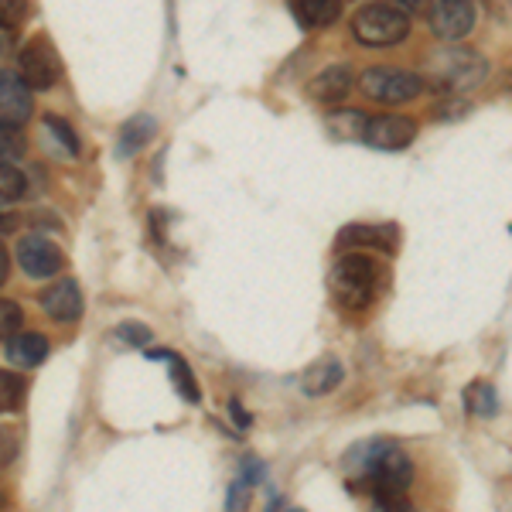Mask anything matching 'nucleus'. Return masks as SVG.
<instances>
[{"label":"nucleus","mask_w":512,"mask_h":512,"mask_svg":"<svg viewBox=\"0 0 512 512\" xmlns=\"http://www.w3.org/2000/svg\"><path fill=\"white\" fill-rule=\"evenodd\" d=\"M420 79H424V89H434L437 96L461 99L465 93H475L489 79V62L475 48L448 45L427 59V69Z\"/></svg>","instance_id":"obj_1"},{"label":"nucleus","mask_w":512,"mask_h":512,"mask_svg":"<svg viewBox=\"0 0 512 512\" xmlns=\"http://www.w3.org/2000/svg\"><path fill=\"white\" fill-rule=\"evenodd\" d=\"M386 284L383 267L366 253H342L328 270V291L342 311H366Z\"/></svg>","instance_id":"obj_2"},{"label":"nucleus","mask_w":512,"mask_h":512,"mask_svg":"<svg viewBox=\"0 0 512 512\" xmlns=\"http://www.w3.org/2000/svg\"><path fill=\"white\" fill-rule=\"evenodd\" d=\"M410 35V18L396 4H366L352 18V38L369 48L400 45Z\"/></svg>","instance_id":"obj_3"},{"label":"nucleus","mask_w":512,"mask_h":512,"mask_svg":"<svg viewBox=\"0 0 512 512\" xmlns=\"http://www.w3.org/2000/svg\"><path fill=\"white\" fill-rule=\"evenodd\" d=\"M359 93L366 99H373V103L400 106L424 93V79H420V72H410V69L373 65V69H366L359 76Z\"/></svg>","instance_id":"obj_4"},{"label":"nucleus","mask_w":512,"mask_h":512,"mask_svg":"<svg viewBox=\"0 0 512 512\" xmlns=\"http://www.w3.org/2000/svg\"><path fill=\"white\" fill-rule=\"evenodd\" d=\"M414 482V461L407 458L396 444H390L373 465L352 482V492H366L369 499L379 492H407Z\"/></svg>","instance_id":"obj_5"},{"label":"nucleus","mask_w":512,"mask_h":512,"mask_svg":"<svg viewBox=\"0 0 512 512\" xmlns=\"http://www.w3.org/2000/svg\"><path fill=\"white\" fill-rule=\"evenodd\" d=\"M18 76L24 79V86H28L31 93H45V89H52L55 82L62 79L59 48H55L45 35H35L28 45L21 48Z\"/></svg>","instance_id":"obj_6"},{"label":"nucleus","mask_w":512,"mask_h":512,"mask_svg":"<svg viewBox=\"0 0 512 512\" xmlns=\"http://www.w3.org/2000/svg\"><path fill=\"white\" fill-rule=\"evenodd\" d=\"M396 246H400V229L393 222H352L335 236V250L342 253L383 250L386 256H393Z\"/></svg>","instance_id":"obj_7"},{"label":"nucleus","mask_w":512,"mask_h":512,"mask_svg":"<svg viewBox=\"0 0 512 512\" xmlns=\"http://www.w3.org/2000/svg\"><path fill=\"white\" fill-rule=\"evenodd\" d=\"M427 24H431L434 38L461 41L472 35L475 28V4H468V0H437V4H427Z\"/></svg>","instance_id":"obj_8"},{"label":"nucleus","mask_w":512,"mask_h":512,"mask_svg":"<svg viewBox=\"0 0 512 512\" xmlns=\"http://www.w3.org/2000/svg\"><path fill=\"white\" fill-rule=\"evenodd\" d=\"M35 113V99L14 69H0V130H18Z\"/></svg>","instance_id":"obj_9"},{"label":"nucleus","mask_w":512,"mask_h":512,"mask_svg":"<svg viewBox=\"0 0 512 512\" xmlns=\"http://www.w3.org/2000/svg\"><path fill=\"white\" fill-rule=\"evenodd\" d=\"M417 130V120L400 117V113H379V117H369L362 140L376 151H403V147L414 144Z\"/></svg>","instance_id":"obj_10"},{"label":"nucleus","mask_w":512,"mask_h":512,"mask_svg":"<svg viewBox=\"0 0 512 512\" xmlns=\"http://www.w3.org/2000/svg\"><path fill=\"white\" fill-rule=\"evenodd\" d=\"M14 253H18V267L28 277H35V280L55 277L65 267V256H62L59 246H55L52 239L38 236V233L21 236V243H18V250H14Z\"/></svg>","instance_id":"obj_11"},{"label":"nucleus","mask_w":512,"mask_h":512,"mask_svg":"<svg viewBox=\"0 0 512 512\" xmlns=\"http://www.w3.org/2000/svg\"><path fill=\"white\" fill-rule=\"evenodd\" d=\"M41 311H45L52 321H59V325H72V321L82 318V291L79 284L72 277H62L55 280V284H48L45 291H41Z\"/></svg>","instance_id":"obj_12"},{"label":"nucleus","mask_w":512,"mask_h":512,"mask_svg":"<svg viewBox=\"0 0 512 512\" xmlns=\"http://www.w3.org/2000/svg\"><path fill=\"white\" fill-rule=\"evenodd\" d=\"M352 86H355V76L349 65H328L325 72H318V76L308 82V96L321 106H335L352 93Z\"/></svg>","instance_id":"obj_13"},{"label":"nucleus","mask_w":512,"mask_h":512,"mask_svg":"<svg viewBox=\"0 0 512 512\" xmlns=\"http://www.w3.org/2000/svg\"><path fill=\"white\" fill-rule=\"evenodd\" d=\"M342 379H345L342 362H338L335 355H325V359L311 362V366L304 369L301 390L308 393V396H325V393L338 390V386H342Z\"/></svg>","instance_id":"obj_14"},{"label":"nucleus","mask_w":512,"mask_h":512,"mask_svg":"<svg viewBox=\"0 0 512 512\" xmlns=\"http://www.w3.org/2000/svg\"><path fill=\"white\" fill-rule=\"evenodd\" d=\"M7 359L18 369H38L48 359V338L38 332H18L7 342Z\"/></svg>","instance_id":"obj_15"},{"label":"nucleus","mask_w":512,"mask_h":512,"mask_svg":"<svg viewBox=\"0 0 512 512\" xmlns=\"http://www.w3.org/2000/svg\"><path fill=\"white\" fill-rule=\"evenodd\" d=\"M291 14L304 31H321L342 18V4L338 0H301V4H291Z\"/></svg>","instance_id":"obj_16"},{"label":"nucleus","mask_w":512,"mask_h":512,"mask_svg":"<svg viewBox=\"0 0 512 512\" xmlns=\"http://www.w3.org/2000/svg\"><path fill=\"white\" fill-rule=\"evenodd\" d=\"M147 359L151 362H168V369H171V383H175V390L185 396L188 403H198L202 400V393H198V383H195V373L188 369V362L181 359L178 352H171V349H161V352H147Z\"/></svg>","instance_id":"obj_17"},{"label":"nucleus","mask_w":512,"mask_h":512,"mask_svg":"<svg viewBox=\"0 0 512 512\" xmlns=\"http://www.w3.org/2000/svg\"><path fill=\"white\" fill-rule=\"evenodd\" d=\"M154 134H158V123H154V117L137 113L134 120H127L120 127L117 154H120V158H130V154H137L140 147H147V140H154Z\"/></svg>","instance_id":"obj_18"},{"label":"nucleus","mask_w":512,"mask_h":512,"mask_svg":"<svg viewBox=\"0 0 512 512\" xmlns=\"http://www.w3.org/2000/svg\"><path fill=\"white\" fill-rule=\"evenodd\" d=\"M366 123H369V117L362 110H332L328 113V130H332L338 140H362Z\"/></svg>","instance_id":"obj_19"},{"label":"nucleus","mask_w":512,"mask_h":512,"mask_svg":"<svg viewBox=\"0 0 512 512\" xmlns=\"http://www.w3.org/2000/svg\"><path fill=\"white\" fill-rule=\"evenodd\" d=\"M465 407L472 410L475 417H492L495 410H499V400H495L492 383H485V379H475V383L465 390Z\"/></svg>","instance_id":"obj_20"},{"label":"nucleus","mask_w":512,"mask_h":512,"mask_svg":"<svg viewBox=\"0 0 512 512\" xmlns=\"http://www.w3.org/2000/svg\"><path fill=\"white\" fill-rule=\"evenodd\" d=\"M24 403V379L11 369H0V414L4 410H21Z\"/></svg>","instance_id":"obj_21"},{"label":"nucleus","mask_w":512,"mask_h":512,"mask_svg":"<svg viewBox=\"0 0 512 512\" xmlns=\"http://www.w3.org/2000/svg\"><path fill=\"white\" fill-rule=\"evenodd\" d=\"M24 325V311L18 301L11 297H0V342H11Z\"/></svg>","instance_id":"obj_22"},{"label":"nucleus","mask_w":512,"mask_h":512,"mask_svg":"<svg viewBox=\"0 0 512 512\" xmlns=\"http://www.w3.org/2000/svg\"><path fill=\"white\" fill-rule=\"evenodd\" d=\"M24 195V175L11 164H0V209L14 205Z\"/></svg>","instance_id":"obj_23"},{"label":"nucleus","mask_w":512,"mask_h":512,"mask_svg":"<svg viewBox=\"0 0 512 512\" xmlns=\"http://www.w3.org/2000/svg\"><path fill=\"white\" fill-rule=\"evenodd\" d=\"M45 127L52 130L55 140H59V144L65 147V154H69V158H76V154H79V137H76V130H72L62 117H55V113H48V117H45Z\"/></svg>","instance_id":"obj_24"},{"label":"nucleus","mask_w":512,"mask_h":512,"mask_svg":"<svg viewBox=\"0 0 512 512\" xmlns=\"http://www.w3.org/2000/svg\"><path fill=\"white\" fill-rule=\"evenodd\" d=\"M24 151H28V147H24L18 130H0V164H11V168H18Z\"/></svg>","instance_id":"obj_25"},{"label":"nucleus","mask_w":512,"mask_h":512,"mask_svg":"<svg viewBox=\"0 0 512 512\" xmlns=\"http://www.w3.org/2000/svg\"><path fill=\"white\" fill-rule=\"evenodd\" d=\"M373 512H417L407 492H379L373 495Z\"/></svg>","instance_id":"obj_26"},{"label":"nucleus","mask_w":512,"mask_h":512,"mask_svg":"<svg viewBox=\"0 0 512 512\" xmlns=\"http://www.w3.org/2000/svg\"><path fill=\"white\" fill-rule=\"evenodd\" d=\"M28 18V4L21 0H0V31H11Z\"/></svg>","instance_id":"obj_27"},{"label":"nucleus","mask_w":512,"mask_h":512,"mask_svg":"<svg viewBox=\"0 0 512 512\" xmlns=\"http://www.w3.org/2000/svg\"><path fill=\"white\" fill-rule=\"evenodd\" d=\"M117 338L123 345H147L154 338V332L147 325H140V321H123L117 328Z\"/></svg>","instance_id":"obj_28"},{"label":"nucleus","mask_w":512,"mask_h":512,"mask_svg":"<svg viewBox=\"0 0 512 512\" xmlns=\"http://www.w3.org/2000/svg\"><path fill=\"white\" fill-rule=\"evenodd\" d=\"M226 512H250V485H246L243 478L229 485V495H226Z\"/></svg>","instance_id":"obj_29"},{"label":"nucleus","mask_w":512,"mask_h":512,"mask_svg":"<svg viewBox=\"0 0 512 512\" xmlns=\"http://www.w3.org/2000/svg\"><path fill=\"white\" fill-rule=\"evenodd\" d=\"M468 110H472V106H468L465 99H444L431 113H434V120H461V117H468Z\"/></svg>","instance_id":"obj_30"},{"label":"nucleus","mask_w":512,"mask_h":512,"mask_svg":"<svg viewBox=\"0 0 512 512\" xmlns=\"http://www.w3.org/2000/svg\"><path fill=\"white\" fill-rule=\"evenodd\" d=\"M260 478H263V461H260V458H253V454H250V458L243 461V482L253 489V485L260 482Z\"/></svg>","instance_id":"obj_31"},{"label":"nucleus","mask_w":512,"mask_h":512,"mask_svg":"<svg viewBox=\"0 0 512 512\" xmlns=\"http://www.w3.org/2000/svg\"><path fill=\"white\" fill-rule=\"evenodd\" d=\"M229 414H233V420H236L239 427H250V414H246L239 400H229Z\"/></svg>","instance_id":"obj_32"},{"label":"nucleus","mask_w":512,"mask_h":512,"mask_svg":"<svg viewBox=\"0 0 512 512\" xmlns=\"http://www.w3.org/2000/svg\"><path fill=\"white\" fill-rule=\"evenodd\" d=\"M7 274H11V256H7L4 243H0V284L7 280Z\"/></svg>","instance_id":"obj_33"},{"label":"nucleus","mask_w":512,"mask_h":512,"mask_svg":"<svg viewBox=\"0 0 512 512\" xmlns=\"http://www.w3.org/2000/svg\"><path fill=\"white\" fill-rule=\"evenodd\" d=\"M4 48H7V38H4V31H0V55H4Z\"/></svg>","instance_id":"obj_34"},{"label":"nucleus","mask_w":512,"mask_h":512,"mask_svg":"<svg viewBox=\"0 0 512 512\" xmlns=\"http://www.w3.org/2000/svg\"><path fill=\"white\" fill-rule=\"evenodd\" d=\"M287 512H304V509H287Z\"/></svg>","instance_id":"obj_35"}]
</instances>
